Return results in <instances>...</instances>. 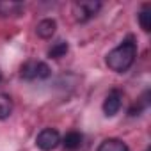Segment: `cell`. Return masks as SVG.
<instances>
[{"mask_svg": "<svg viewBox=\"0 0 151 151\" xmlns=\"http://www.w3.org/2000/svg\"><path fill=\"white\" fill-rule=\"evenodd\" d=\"M20 77L23 80H45L50 77V68L46 62H41V60H27L22 69H20Z\"/></svg>", "mask_w": 151, "mask_h": 151, "instance_id": "7a4b0ae2", "label": "cell"}, {"mask_svg": "<svg viewBox=\"0 0 151 151\" xmlns=\"http://www.w3.org/2000/svg\"><path fill=\"white\" fill-rule=\"evenodd\" d=\"M123 107V91L119 89H110V93L107 94L105 101H103V112L107 117L116 116Z\"/></svg>", "mask_w": 151, "mask_h": 151, "instance_id": "5b68a950", "label": "cell"}, {"mask_svg": "<svg viewBox=\"0 0 151 151\" xmlns=\"http://www.w3.org/2000/svg\"><path fill=\"white\" fill-rule=\"evenodd\" d=\"M149 18H151V6L149 4H142V7L139 11V23H140V29L144 32H149L151 30Z\"/></svg>", "mask_w": 151, "mask_h": 151, "instance_id": "30bf717a", "label": "cell"}, {"mask_svg": "<svg viewBox=\"0 0 151 151\" xmlns=\"http://www.w3.org/2000/svg\"><path fill=\"white\" fill-rule=\"evenodd\" d=\"M147 96H149V93L146 91V93L142 94V98H140V100L132 107V109H130V116H139V114L147 107V103H149V101H147Z\"/></svg>", "mask_w": 151, "mask_h": 151, "instance_id": "4fadbf2b", "label": "cell"}, {"mask_svg": "<svg viewBox=\"0 0 151 151\" xmlns=\"http://www.w3.org/2000/svg\"><path fill=\"white\" fill-rule=\"evenodd\" d=\"M98 151H130V147L121 139H105L98 146Z\"/></svg>", "mask_w": 151, "mask_h": 151, "instance_id": "9c48e42d", "label": "cell"}, {"mask_svg": "<svg viewBox=\"0 0 151 151\" xmlns=\"http://www.w3.org/2000/svg\"><path fill=\"white\" fill-rule=\"evenodd\" d=\"M2 78H4V77H2V71H0V84H2Z\"/></svg>", "mask_w": 151, "mask_h": 151, "instance_id": "5bb4252c", "label": "cell"}, {"mask_svg": "<svg viewBox=\"0 0 151 151\" xmlns=\"http://www.w3.org/2000/svg\"><path fill=\"white\" fill-rule=\"evenodd\" d=\"M55 29H57L55 20H52V18H45V20H41V22L37 23L36 32H37L39 37H43V39H50V37L55 34Z\"/></svg>", "mask_w": 151, "mask_h": 151, "instance_id": "8992f818", "label": "cell"}, {"mask_svg": "<svg viewBox=\"0 0 151 151\" xmlns=\"http://www.w3.org/2000/svg\"><path fill=\"white\" fill-rule=\"evenodd\" d=\"M13 114V100L9 94H0V119H7Z\"/></svg>", "mask_w": 151, "mask_h": 151, "instance_id": "8fae6325", "label": "cell"}, {"mask_svg": "<svg viewBox=\"0 0 151 151\" xmlns=\"http://www.w3.org/2000/svg\"><path fill=\"white\" fill-rule=\"evenodd\" d=\"M60 144V135L55 128H45L36 137V146L41 151H53Z\"/></svg>", "mask_w": 151, "mask_h": 151, "instance_id": "277c9868", "label": "cell"}, {"mask_svg": "<svg viewBox=\"0 0 151 151\" xmlns=\"http://www.w3.org/2000/svg\"><path fill=\"white\" fill-rule=\"evenodd\" d=\"M68 41H57L52 45V48L48 50V57L50 59H60L68 53Z\"/></svg>", "mask_w": 151, "mask_h": 151, "instance_id": "7c38bea8", "label": "cell"}, {"mask_svg": "<svg viewBox=\"0 0 151 151\" xmlns=\"http://www.w3.org/2000/svg\"><path fill=\"white\" fill-rule=\"evenodd\" d=\"M135 57H137V43L130 36L121 45H117L114 50H110L107 53L105 62H107L109 69H112L116 73H124L132 68V64L135 62Z\"/></svg>", "mask_w": 151, "mask_h": 151, "instance_id": "6da1fadb", "label": "cell"}, {"mask_svg": "<svg viewBox=\"0 0 151 151\" xmlns=\"http://www.w3.org/2000/svg\"><path fill=\"white\" fill-rule=\"evenodd\" d=\"M23 11L22 2H0V16H20Z\"/></svg>", "mask_w": 151, "mask_h": 151, "instance_id": "ba28073f", "label": "cell"}, {"mask_svg": "<svg viewBox=\"0 0 151 151\" xmlns=\"http://www.w3.org/2000/svg\"><path fill=\"white\" fill-rule=\"evenodd\" d=\"M60 142L64 144L66 149H78L82 146V142H84V135L80 132H75L73 130V132H68Z\"/></svg>", "mask_w": 151, "mask_h": 151, "instance_id": "52a82bcc", "label": "cell"}, {"mask_svg": "<svg viewBox=\"0 0 151 151\" xmlns=\"http://www.w3.org/2000/svg\"><path fill=\"white\" fill-rule=\"evenodd\" d=\"M101 9L100 2H93V0H84V2H77L73 6V14L78 22H89L91 18H94L98 14V11Z\"/></svg>", "mask_w": 151, "mask_h": 151, "instance_id": "3957f363", "label": "cell"}]
</instances>
